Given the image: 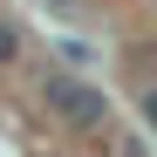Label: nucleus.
Returning a JSON list of instances; mask_svg holds the SVG:
<instances>
[{"mask_svg":"<svg viewBox=\"0 0 157 157\" xmlns=\"http://www.w3.org/2000/svg\"><path fill=\"white\" fill-rule=\"evenodd\" d=\"M48 7H68V14H82V7H89V0H48Z\"/></svg>","mask_w":157,"mask_h":157,"instance_id":"obj_5","label":"nucleus"},{"mask_svg":"<svg viewBox=\"0 0 157 157\" xmlns=\"http://www.w3.org/2000/svg\"><path fill=\"white\" fill-rule=\"evenodd\" d=\"M21 55H28V34H21V28H14V21H7V14H0V68H14Z\"/></svg>","mask_w":157,"mask_h":157,"instance_id":"obj_2","label":"nucleus"},{"mask_svg":"<svg viewBox=\"0 0 157 157\" xmlns=\"http://www.w3.org/2000/svg\"><path fill=\"white\" fill-rule=\"evenodd\" d=\"M137 116H144V130H157V82L137 89Z\"/></svg>","mask_w":157,"mask_h":157,"instance_id":"obj_4","label":"nucleus"},{"mask_svg":"<svg viewBox=\"0 0 157 157\" xmlns=\"http://www.w3.org/2000/svg\"><path fill=\"white\" fill-rule=\"evenodd\" d=\"M41 102L55 109L68 130H109V116H116V102L102 96L96 82H82L75 68H55V75H41Z\"/></svg>","mask_w":157,"mask_h":157,"instance_id":"obj_1","label":"nucleus"},{"mask_svg":"<svg viewBox=\"0 0 157 157\" xmlns=\"http://www.w3.org/2000/svg\"><path fill=\"white\" fill-rule=\"evenodd\" d=\"M55 55L75 62V68H96V48H89V41H75V34H55Z\"/></svg>","mask_w":157,"mask_h":157,"instance_id":"obj_3","label":"nucleus"}]
</instances>
